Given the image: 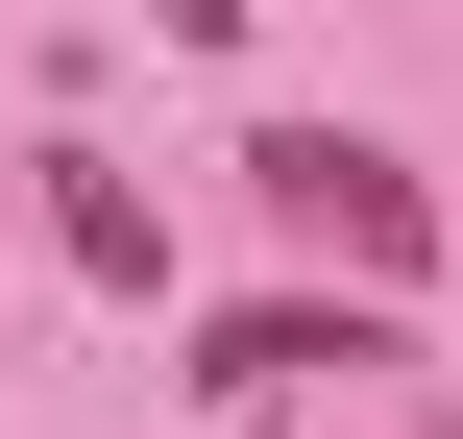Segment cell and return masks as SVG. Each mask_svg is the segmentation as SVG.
<instances>
[{
	"mask_svg": "<svg viewBox=\"0 0 463 439\" xmlns=\"http://www.w3.org/2000/svg\"><path fill=\"white\" fill-rule=\"evenodd\" d=\"M244 171H269V196H293V220H317V244H366V269H391V293H415V269H439V220H415V171H391V147H342V122H269V147H244Z\"/></svg>",
	"mask_w": 463,
	"mask_h": 439,
	"instance_id": "1",
	"label": "cell"
},
{
	"mask_svg": "<svg viewBox=\"0 0 463 439\" xmlns=\"http://www.w3.org/2000/svg\"><path fill=\"white\" fill-rule=\"evenodd\" d=\"M342 367H415V342H391V318H317V293L220 318V391H342Z\"/></svg>",
	"mask_w": 463,
	"mask_h": 439,
	"instance_id": "2",
	"label": "cell"
},
{
	"mask_svg": "<svg viewBox=\"0 0 463 439\" xmlns=\"http://www.w3.org/2000/svg\"><path fill=\"white\" fill-rule=\"evenodd\" d=\"M49 244H73L98 293H171V220H146V196H122L98 147H49Z\"/></svg>",
	"mask_w": 463,
	"mask_h": 439,
	"instance_id": "3",
	"label": "cell"
}]
</instances>
